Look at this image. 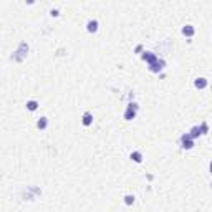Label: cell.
<instances>
[{
	"label": "cell",
	"instance_id": "cell-1",
	"mask_svg": "<svg viewBox=\"0 0 212 212\" xmlns=\"http://www.w3.org/2000/svg\"><path fill=\"white\" fill-rule=\"evenodd\" d=\"M136 111H138V104H136V103H129V104H128V109H126V113H124V119H128V121L134 119Z\"/></svg>",
	"mask_w": 212,
	"mask_h": 212
},
{
	"label": "cell",
	"instance_id": "cell-2",
	"mask_svg": "<svg viewBox=\"0 0 212 212\" xmlns=\"http://www.w3.org/2000/svg\"><path fill=\"white\" fill-rule=\"evenodd\" d=\"M181 143H182V148H184V149H192V148H194V138H191L189 133L181 138Z\"/></svg>",
	"mask_w": 212,
	"mask_h": 212
},
{
	"label": "cell",
	"instance_id": "cell-3",
	"mask_svg": "<svg viewBox=\"0 0 212 212\" xmlns=\"http://www.w3.org/2000/svg\"><path fill=\"white\" fill-rule=\"evenodd\" d=\"M164 68V62L162 60H156V62H153V63H149V70L153 73H157V71H161Z\"/></svg>",
	"mask_w": 212,
	"mask_h": 212
},
{
	"label": "cell",
	"instance_id": "cell-4",
	"mask_svg": "<svg viewBox=\"0 0 212 212\" xmlns=\"http://www.w3.org/2000/svg\"><path fill=\"white\" fill-rule=\"evenodd\" d=\"M143 60H146V62L153 63V62H156L157 58H156L154 53H151V52H144V55H143Z\"/></svg>",
	"mask_w": 212,
	"mask_h": 212
},
{
	"label": "cell",
	"instance_id": "cell-5",
	"mask_svg": "<svg viewBox=\"0 0 212 212\" xmlns=\"http://www.w3.org/2000/svg\"><path fill=\"white\" fill-rule=\"evenodd\" d=\"M86 28H88V31H90V33H94V31L98 30V22H96V20L88 22V27H86Z\"/></svg>",
	"mask_w": 212,
	"mask_h": 212
},
{
	"label": "cell",
	"instance_id": "cell-6",
	"mask_svg": "<svg viewBox=\"0 0 212 212\" xmlns=\"http://www.w3.org/2000/svg\"><path fill=\"white\" fill-rule=\"evenodd\" d=\"M91 123H93V116H91V113H85L83 114V124H85V126H90Z\"/></svg>",
	"mask_w": 212,
	"mask_h": 212
},
{
	"label": "cell",
	"instance_id": "cell-7",
	"mask_svg": "<svg viewBox=\"0 0 212 212\" xmlns=\"http://www.w3.org/2000/svg\"><path fill=\"white\" fill-rule=\"evenodd\" d=\"M196 88H199V90H202V88H206L207 86V80L206 78H199V80H196Z\"/></svg>",
	"mask_w": 212,
	"mask_h": 212
},
{
	"label": "cell",
	"instance_id": "cell-8",
	"mask_svg": "<svg viewBox=\"0 0 212 212\" xmlns=\"http://www.w3.org/2000/svg\"><path fill=\"white\" fill-rule=\"evenodd\" d=\"M182 33H184L186 36H192L194 35V27H191V25L184 27V28H182Z\"/></svg>",
	"mask_w": 212,
	"mask_h": 212
},
{
	"label": "cell",
	"instance_id": "cell-9",
	"mask_svg": "<svg viewBox=\"0 0 212 212\" xmlns=\"http://www.w3.org/2000/svg\"><path fill=\"white\" fill-rule=\"evenodd\" d=\"M131 159L134 161V162H141L143 161V154L138 153V151H134V153H131Z\"/></svg>",
	"mask_w": 212,
	"mask_h": 212
},
{
	"label": "cell",
	"instance_id": "cell-10",
	"mask_svg": "<svg viewBox=\"0 0 212 212\" xmlns=\"http://www.w3.org/2000/svg\"><path fill=\"white\" fill-rule=\"evenodd\" d=\"M189 134H191V138H197V136H199V134H202V131H201V126H196V128H192Z\"/></svg>",
	"mask_w": 212,
	"mask_h": 212
},
{
	"label": "cell",
	"instance_id": "cell-11",
	"mask_svg": "<svg viewBox=\"0 0 212 212\" xmlns=\"http://www.w3.org/2000/svg\"><path fill=\"white\" fill-rule=\"evenodd\" d=\"M36 108H38V103H36V101H33V99L27 103V109H28V111H35Z\"/></svg>",
	"mask_w": 212,
	"mask_h": 212
},
{
	"label": "cell",
	"instance_id": "cell-12",
	"mask_svg": "<svg viewBox=\"0 0 212 212\" xmlns=\"http://www.w3.org/2000/svg\"><path fill=\"white\" fill-rule=\"evenodd\" d=\"M47 124H48L47 118H40V121L36 123V126H38V129H45V128H47Z\"/></svg>",
	"mask_w": 212,
	"mask_h": 212
},
{
	"label": "cell",
	"instance_id": "cell-13",
	"mask_svg": "<svg viewBox=\"0 0 212 212\" xmlns=\"http://www.w3.org/2000/svg\"><path fill=\"white\" fill-rule=\"evenodd\" d=\"M124 202H126L128 206H131V204L134 202V196H126V197H124Z\"/></svg>",
	"mask_w": 212,
	"mask_h": 212
},
{
	"label": "cell",
	"instance_id": "cell-14",
	"mask_svg": "<svg viewBox=\"0 0 212 212\" xmlns=\"http://www.w3.org/2000/svg\"><path fill=\"white\" fill-rule=\"evenodd\" d=\"M201 131H202V134H206L207 131H209V126H207L206 123H202V124H201Z\"/></svg>",
	"mask_w": 212,
	"mask_h": 212
},
{
	"label": "cell",
	"instance_id": "cell-15",
	"mask_svg": "<svg viewBox=\"0 0 212 212\" xmlns=\"http://www.w3.org/2000/svg\"><path fill=\"white\" fill-rule=\"evenodd\" d=\"M33 2H35V0H27V3H28V5H31Z\"/></svg>",
	"mask_w": 212,
	"mask_h": 212
},
{
	"label": "cell",
	"instance_id": "cell-16",
	"mask_svg": "<svg viewBox=\"0 0 212 212\" xmlns=\"http://www.w3.org/2000/svg\"><path fill=\"white\" fill-rule=\"evenodd\" d=\"M211 172H212V162H211Z\"/></svg>",
	"mask_w": 212,
	"mask_h": 212
}]
</instances>
